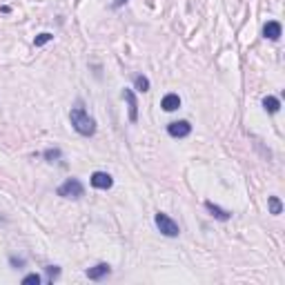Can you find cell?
<instances>
[{
    "label": "cell",
    "mask_w": 285,
    "mask_h": 285,
    "mask_svg": "<svg viewBox=\"0 0 285 285\" xmlns=\"http://www.w3.org/2000/svg\"><path fill=\"white\" fill-rule=\"evenodd\" d=\"M69 123H72V127L80 136L96 134V121H94V116H89V111L85 109L82 101H76V105L72 107V111H69Z\"/></svg>",
    "instance_id": "cell-1"
},
{
    "label": "cell",
    "mask_w": 285,
    "mask_h": 285,
    "mask_svg": "<svg viewBox=\"0 0 285 285\" xmlns=\"http://www.w3.org/2000/svg\"><path fill=\"white\" fill-rule=\"evenodd\" d=\"M154 223H156V227H158V232L163 234V236H167V238H176L181 234V227H179V223L174 221L172 216H167L165 212H158L154 216Z\"/></svg>",
    "instance_id": "cell-2"
},
{
    "label": "cell",
    "mask_w": 285,
    "mask_h": 285,
    "mask_svg": "<svg viewBox=\"0 0 285 285\" xmlns=\"http://www.w3.org/2000/svg\"><path fill=\"white\" fill-rule=\"evenodd\" d=\"M56 194H58L60 198H72V201H78V198L85 196V187H82V183L78 179H67L58 189H56Z\"/></svg>",
    "instance_id": "cell-3"
},
{
    "label": "cell",
    "mask_w": 285,
    "mask_h": 285,
    "mask_svg": "<svg viewBox=\"0 0 285 285\" xmlns=\"http://www.w3.org/2000/svg\"><path fill=\"white\" fill-rule=\"evenodd\" d=\"M167 134L172 138H187L192 134V125H189V121H174L167 125Z\"/></svg>",
    "instance_id": "cell-4"
},
{
    "label": "cell",
    "mask_w": 285,
    "mask_h": 285,
    "mask_svg": "<svg viewBox=\"0 0 285 285\" xmlns=\"http://www.w3.org/2000/svg\"><path fill=\"white\" fill-rule=\"evenodd\" d=\"M263 36H265L267 40H272V43H276V40L283 36V27H281L279 20H267V23L263 25Z\"/></svg>",
    "instance_id": "cell-5"
},
{
    "label": "cell",
    "mask_w": 285,
    "mask_h": 285,
    "mask_svg": "<svg viewBox=\"0 0 285 285\" xmlns=\"http://www.w3.org/2000/svg\"><path fill=\"white\" fill-rule=\"evenodd\" d=\"M89 183H92V187H96V189H111L114 179H111V174H107V172H94L92 179H89Z\"/></svg>",
    "instance_id": "cell-6"
},
{
    "label": "cell",
    "mask_w": 285,
    "mask_h": 285,
    "mask_svg": "<svg viewBox=\"0 0 285 285\" xmlns=\"http://www.w3.org/2000/svg\"><path fill=\"white\" fill-rule=\"evenodd\" d=\"M85 274H87L89 281H103L105 276L111 274V265H109V263H98V265L89 267V270L85 272Z\"/></svg>",
    "instance_id": "cell-7"
},
{
    "label": "cell",
    "mask_w": 285,
    "mask_h": 285,
    "mask_svg": "<svg viewBox=\"0 0 285 285\" xmlns=\"http://www.w3.org/2000/svg\"><path fill=\"white\" fill-rule=\"evenodd\" d=\"M123 98L127 101V107H130V121H131V123H136V121H138V103H136V94H134V89L125 87V89H123Z\"/></svg>",
    "instance_id": "cell-8"
},
{
    "label": "cell",
    "mask_w": 285,
    "mask_h": 285,
    "mask_svg": "<svg viewBox=\"0 0 285 285\" xmlns=\"http://www.w3.org/2000/svg\"><path fill=\"white\" fill-rule=\"evenodd\" d=\"M205 207H207V212L212 214L216 221H230V218H232V212H227V209H223V207H218V205H214L212 201H205Z\"/></svg>",
    "instance_id": "cell-9"
},
{
    "label": "cell",
    "mask_w": 285,
    "mask_h": 285,
    "mask_svg": "<svg viewBox=\"0 0 285 285\" xmlns=\"http://www.w3.org/2000/svg\"><path fill=\"white\" fill-rule=\"evenodd\" d=\"M160 107L165 111H176L181 107V96L179 94H165L163 101H160Z\"/></svg>",
    "instance_id": "cell-10"
},
{
    "label": "cell",
    "mask_w": 285,
    "mask_h": 285,
    "mask_svg": "<svg viewBox=\"0 0 285 285\" xmlns=\"http://www.w3.org/2000/svg\"><path fill=\"white\" fill-rule=\"evenodd\" d=\"M263 109H265L267 114H276V111L281 109V101L274 96H265L263 98Z\"/></svg>",
    "instance_id": "cell-11"
},
{
    "label": "cell",
    "mask_w": 285,
    "mask_h": 285,
    "mask_svg": "<svg viewBox=\"0 0 285 285\" xmlns=\"http://www.w3.org/2000/svg\"><path fill=\"white\" fill-rule=\"evenodd\" d=\"M134 85H136V89H138L140 94L150 92V78L143 76V74H136V76H134Z\"/></svg>",
    "instance_id": "cell-12"
},
{
    "label": "cell",
    "mask_w": 285,
    "mask_h": 285,
    "mask_svg": "<svg viewBox=\"0 0 285 285\" xmlns=\"http://www.w3.org/2000/svg\"><path fill=\"white\" fill-rule=\"evenodd\" d=\"M267 207H270V214H274V216H279V214L283 212V203H281L279 196H270V198H267Z\"/></svg>",
    "instance_id": "cell-13"
},
{
    "label": "cell",
    "mask_w": 285,
    "mask_h": 285,
    "mask_svg": "<svg viewBox=\"0 0 285 285\" xmlns=\"http://www.w3.org/2000/svg\"><path fill=\"white\" fill-rule=\"evenodd\" d=\"M43 158L49 160V163H53V160H60V158H63V152H60L58 147H53V150H45L43 152Z\"/></svg>",
    "instance_id": "cell-14"
},
{
    "label": "cell",
    "mask_w": 285,
    "mask_h": 285,
    "mask_svg": "<svg viewBox=\"0 0 285 285\" xmlns=\"http://www.w3.org/2000/svg\"><path fill=\"white\" fill-rule=\"evenodd\" d=\"M45 272H47V283L58 281V276H60V267L58 265H47V267H45Z\"/></svg>",
    "instance_id": "cell-15"
},
{
    "label": "cell",
    "mask_w": 285,
    "mask_h": 285,
    "mask_svg": "<svg viewBox=\"0 0 285 285\" xmlns=\"http://www.w3.org/2000/svg\"><path fill=\"white\" fill-rule=\"evenodd\" d=\"M52 40H53V34H49V31H43V34H38L34 38V45H36V47H43V45L52 43Z\"/></svg>",
    "instance_id": "cell-16"
},
{
    "label": "cell",
    "mask_w": 285,
    "mask_h": 285,
    "mask_svg": "<svg viewBox=\"0 0 285 285\" xmlns=\"http://www.w3.org/2000/svg\"><path fill=\"white\" fill-rule=\"evenodd\" d=\"M40 281H43V279H40V274H36V272H34V274H27V276H25L23 285H40Z\"/></svg>",
    "instance_id": "cell-17"
},
{
    "label": "cell",
    "mask_w": 285,
    "mask_h": 285,
    "mask_svg": "<svg viewBox=\"0 0 285 285\" xmlns=\"http://www.w3.org/2000/svg\"><path fill=\"white\" fill-rule=\"evenodd\" d=\"M9 263H11L14 267H23V265H25V259H16V256H11Z\"/></svg>",
    "instance_id": "cell-18"
},
{
    "label": "cell",
    "mask_w": 285,
    "mask_h": 285,
    "mask_svg": "<svg viewBox=\"0 0 285 285\" xmlns=\"http://www.w3.org/2000/svg\"><path fill=\"white\" fill-rule=\"evenodd\" d=\"M125 2H127V0H111V7H114V9H118V7H123Z\"/></svg>",
    "instance_id": "cell-19"
}]
</instances>
